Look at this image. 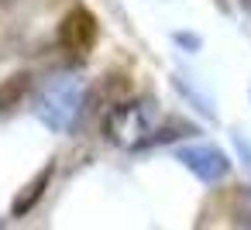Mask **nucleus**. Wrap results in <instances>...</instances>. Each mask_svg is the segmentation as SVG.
<instances>
[{
    "label": "nucleus",
    "mask_w": 251,
    "mask_h": 230,
    "mask_svg": "<svg viewBox=\"0 0 251 230\" xmlns=\"http://www.w3.org/2000/svg\"><path fill=\"white\" fill-rule=\"evenodd\" d=\"M158 120V107L151 96H138V100H117L107 114H103V138L117 148L127 151H141L145 138L151 134Z\"/></svg>",
    "instance_id": "obj_1"
},
{
    "label": "nucleus",
    "mask_w": 251,
    "mask_h": 230,
    "mask_svg": "<svg viewBox=\"0 0 251 230\" xmlns=\"http://www.w3.org/2000/svg\"><path fill=\"white\" fill-rule=\"evenodd\" d=\"M83 86H79V79H73V76H55V79H49L45 86H42V93L35 96V117L49 127V131H69L76 120H79V114H83Z\"/></svg>",
    "instance_id": "obj_2"
},
{
    "label": "nucleus",
    "mask_w": 251,
    "mask_h": 230,
    "mask_svg": "<svg viewBox=\"0 0 251 230\" xmlns=\"http://www.w3.org/2000/svg\"><path fill=\"white\" fill-rule=\"evenodd\" d=\"M97 35H100V24H97L93 11H86V7H73L59 24V45L73 55H86L97 45Z\"/></svg>",
    "instance_id": "obj_3"
},
{
    "label": "nucleus",
    "mask_w": 251,
    "mask_h": 230,
    "mask_svg": "<svg viewBox=\"0 0 251 230\" xmlns=\"http://www.w3.org/2000/svg\"><path fill=\"white\" fill-rule=\"evenodd\" d=\"M179 161L203 182H220L230 172V158L213 144H189V148L179 151Z\"/></svg>",
    "instance_id": "obj_4"
},
{
    "label": "nucleus",
    "mask_w": 251,
    "mask_h": 230,
    "mask_svg": "<svg viewBox=\"0 0 251 230\" xmlns=\"http://www.w3.org/2000/svg\"><path fill=\"white\" fill-rule=\"evenodd\" d=\"M52 172H55V165L49 161V165H42L38 172H35V179L14 196V203H11V216L14 220H21V216H28L35 206H38V199L45 196V189H49V182H52Z\"/></svg>",
    "instance_id": "obj_5"
},
{
    "label": "nucleus",
    "mask_w": 251,
    "mask_h": 230,
    "mask_svg": "<svg viewBox=\"0 0 251 230\" xmlns=\"http://www.w3.org/2000/svg\"><path fill=\"white\" fill-rule=\"evenodd\" d=\"M127 79L124 76H100V83L83 96V110H110L117 100H124Z\"/></svg>",
    "instance_id": "obj_6"
},
{
    "label": "nucleus",
    "mask_w": 251,
    "mask_h": 230,
    "mask_svg": "<svg viewBox=\"0 0 251 230\" xmlns=\"http://www.w3.org/2000/svg\"><path fill=\"white\" fill-rule=\"evenodd\" d=\"M193 134H200V127H196V124H189V120H182V117H169V120H162V124H155V127H151V134L145 138V144H141V148L172 144V141H179V138H193Z\"/></svg>",
    "instance_id": "obj_7"
},
{
    "label": "nucleus",
    "mask_w": 251,
    "mask_h": 230,
    "mask_svg": "<svg viewBox=\"0 0 251 230\" xmlns=\"http://www.w3.org/2000/svg\"><path fill=\"white\" fill-rule=\"evenodd\" d=\"M31 93V72H14L0 83V117L11 114L14 107H21V100Z\"/></svg>",
    "instance_id": "obj_8"
},
{
    "label": "nucleus",
    "mask_w": 251,
    "mask_h": 230,
    "mask_svg": "<svg viewBox=\"0 0 251 230\" xmlns=\"http://www.w3.org/2000/svg\"><path fill=\"white\" fill-rule=\"evenodd\" d=\"M227 216L234 227H251V189L248 185H234L227 196Z\"/></svg>",
    "instance_id": "obj_9"
},
{
    "label": "nucleus",
    "mask_w": 251,
    "mask_h": 230,
    "mask_svg": "<svg viewBox=\"0 0 251 230\" xmlns=\"http://www.w3.org/2000/svg\"><path fill=\"white\" fill-rule=\"evenodd\" d=\"M234 148H237V155L244 158V165H248V172H251V144H248L241 134H234Z\"/></svg>",
    "instance_id": "obj_10"
},
{
    "label": "nucleus",
    "mask_w": 251,
    "mask_h": 230,
    "mask_svg": "<svg viewBox=\"0 0 251 230\" xmlns=\"http://www.w3.org/2000/svg\"><path fill=\"white\" fill-rule=\"evenodd\" d=\"M176 42H179V45H189V48H200V38H196V35H186V31H179Z\"/></svg>",
    "instance_id": "obj_11"
},
{
    "label": "nucleus",
    "mask_w": 251,
    "mask_h": 230,
    "mask_svg": "<svg viewBox=\"0 0 251 230\" xmlns=\"http://www.w3.org/2000/svg\"><path fill=\"white\" fill-rule=\"evenodd\" d=\"M241 7H244V11H248V14H251V0H241Z\"/></svg>",
    "instance_id": "obj_12"
},
{
    "label": "nucleus",
    "mask_w": 251,
    "mask_h": 230,
    "mask_svg": "<svg viewBox=\"0 0 251 230\" xmlns=\"http://www.w3.org/2000/svg\"><path fill=\"white\" fill-rule=\"evenodd\" d=\"M4 4H11V0H4Z\"/></svg>",
    "instance_id": "obj_13"
}]
</instances>
